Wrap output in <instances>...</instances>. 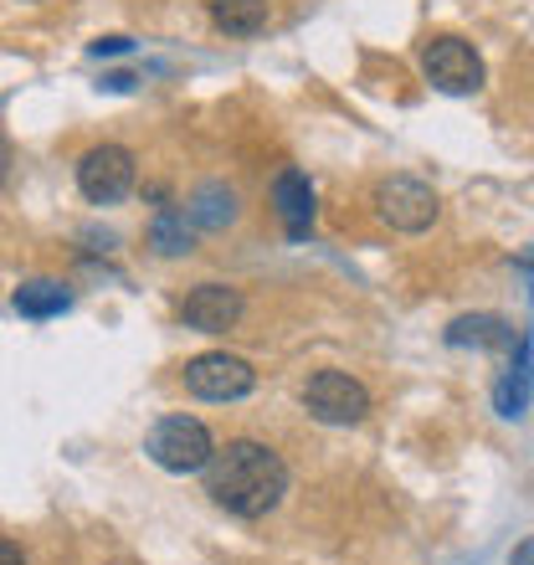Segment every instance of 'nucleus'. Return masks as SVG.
Returning a JSON list of instances; mask_svg holds the SVG:
<instances>
[{"label": "nucleus", "mask_w": 534, "mask_h": 565, "mask_svg": "<svg viewBox=\"0 0 534 565\" xmlns=\"http://www.w3.org/2000/svg\"><path fill=\"white\" fill-rule=\"evenodd\" d=\"M257 371L242 355H226V350H206V355L185 360V391L201 396V402H242L253 396Z\"/></svg>", "instance_id": "423d86ee"}, {"label": "nucleus", "mask_w": 534, "mask_h": 565, "mask_svg": "<svg viewBox=\"0 0 534 565\" xmlns=\"http://www.w3.org/2000/svg\"><path fill=\"white\" fill-rule=\"evenodd\" d=\"M11 309L21 313V319H36V324H42V319H62V313L73 309V288L57 278H31L11 294Z\"/></svg>", "instance_id": "f8f14e48"}, {"label": "nucleus", "mask_w": 534, "mask_h": 565, "mask_svg": "<svg viewBox=\"0 0 534 565\" xmlns=\"http://www.w3.org/2000/svg\"><path fill=\"white\" fill-rule=\"evenodd\" d=\"M303 406H309V417L324 422V427H355V422H365V412H371V391L344 371H313L309 386H303Z\"/></svg>", "instance_id": "20e7f679"}, {"label": "nucleus", "mask_w": 534, "mask_h": 565, "mask_svg": "<svg viewBox=\"0 0 534 565\" xmlns=\"http://www.w3.org/2000/svg\"><path fill=\"white\" fill-rule=\"evenodd\" d=\"M509 565H534V535H530V540H520V545L509 551Z\"/></svg>", "instance_id": "f3484780"}, {"label": "nucleus", "mask_w": 534, "mask_h": 565, "mask_svg": "<svg viewBox=\"0 0 534 565\" xmlns=\"http://www.w3.org/2000/svg\"><path fill=\"white\" fill-rule=\"evenodd\" d=\"M145 452H149L154 468H164V473H180V478L206 473L211 458H216V437L206 431V422L175 412V417H160L154 427H149Z\"/></svg>", "instance_id": "f03ea898"}, {"label": "nucleus", "mask_w": 534, "mask_h": 565, "mask_svg": "<svg viewBox=\"0 0 534 565\" xmlns=\"http://www.w3.org/2000/svg\"><path fill=\"white\" fill-rule=\"evenodd\" d=\"M206 493L226 514H237V520H263V514H273V509L282 504V493H288V462L267 443L232 437V443L216 447V458H211Z\"/></svg>", "instance_id": "f257e3e1"}, {"label": "nucleus", "mask_w": 534, "mask_h": 565, "mask_svg": "<svg viewBox=\"0 0 534 565\" xmlns=\"http://www.w3.org/2000/svg\"><path fill=\"white\" fill-rule=\"evenodd\" d=\"M185 211H191L195 232H226V226L237 222V191L222 185V180H206V185H195L191 191Z\"/></svg>", "instance_id": "ddd939ff"}, {"label": "nucleus", "mask_w": 534, "mask_h": 565, "mask_svg": "<svg viewBox=\"0 0 534 565\" xmlns=\"http://www.w3.org/2000/svg\"><path fill=\"white\" fill-rule=\"evenodd\" d=\"M514 268L524 273V282H530V309H534V253H524L520 263H514Z\"/></svg>", "instance_id": "a211bd4d"}, {"label": "nucleus", "mask_w": 534, "mask_h": 565, "mask_svg": "<svg viewBox=\"0 0 534 565\" xmlns=\"http://www.w3.org/2000/svg\"><path fill=\"white\" fill-rule=\"evenodd\" d=\"M530 396H534V340L524 334L520 350H514V365L493 386V406H499V417H524Z\"/></svg>", "instance_id": "9b49d317"}, {"label": "nucleus", "mask_w": 534, "mask_h": 565, "mask_svg": "<svg viewBox=\"0 0 534 565\" xmlns=\"http://www.w3.org/2000/svg\"><path fill=\"white\" fill-rule=\"evenodd\" d=\"M149 247L160 257H180L195 247V222L185 206H164L154 222H149Z\"/></svg>", "instance_id": "4468645a"}, {"label": "nucleus", "mask_w": 534, "mask_h": 565, "mask_svg": "<svg viewBox=\"0 0 534 565\" xmlns=\"http://www.w3.org/2000/svg\"><path fill=\"white\" fill-rule=\"evenodd\" d=\"M206 11L226 36H257L267 26V0H211Z\"/></svg>", "instance_id": "2eb2a0df"}, {"label": "nucleus", "mask_w": 534, "mask_h": 565, "mask_svg": "<svg viewBox=\"0 0 534 565\" xmlns=\"http://www.w3.org/2000/svg\"><path fill=\"white\" fill-rule=\"evenodd\" d=\"M129 52H134L129 36H98V42L88 46V57H98V62L104 57H129Z\"/></svg>", "instance_id": "dca6fc26"}, {"label": "nucleus", "mask_w": 534, "mask_h": 565, "mask_svg": "<svg viewBox=\"0 0 534 565\" xmlns=\"http://www.w3.org/2000/svg\"><path fill=\"white\" fill-rule=\"evenodd\" d=\"M134 175H139V164H134V154L124 145H93L77 160V191L93 206H119L134 191Z\"/></svg>", "instance_id": "39448f33"}, {"label": "nucleus", "mask_w": 534, "mask_h": 565, "mask_svg": "<svg viewBox=\"0 0 534 565\" xmlns=\"http://www.w3.org/2000/svg\"><path fill=\"white\" fill-rule=\"evenodd\" d=\"M180 319L201 334H226L242 319V294L226 282H195L191 294L180 298Z\"/></svg>", "instance_id": "6e6552de"}, {"label": "nucleus", "mask_w": 534, "mask_h": 565, "mask_svg": "<svg viewBox=\"0 0 534 565\" xmlns=\"http://www.w3.org/2000/svg\"><path fill=\"white\" fill-rule=\"evenodd\" d=\"M421 73L437 93H478L483 88V57L462 36H431L421 52Z\"/></svg>", "instance_id": "0eeeda50"}, {"label": "nucleus", "mask_w": 534, "mask_h": 565, "mask_svg": "<svg viewBox=\"0 0 534 565\" xmlns=\"http://www.w3.org/2000/svg\"><path fill=\"white\" fill-rule=\"evenodd\" d=\"M0 561H6V565H21V551H15V540H0Z\"/></svg>", "instance_id": "6ab92c4d"}, {"label": "nucleus", "mask_w": 534, "mask_h": 565, "mask_svg": "<svg viewBox=\"0 0 534 565\" xmlns=\"http://www.w3.org/2000/svg\"><path fill=\"white\" fill-rule=\"evenodd\" d=\"M273 211H278L288 242H303L313 232V185L303 170H282L273 180Z\"/></svg>", "instance_id": "1a4fd4ad"}, {"label": "nucleus", "mask_w": 534, "mask_h": 565, "mask_svg": "<svg viewBox=\"0 0 534 565\" xmlns=\"http://www.w3.org/2000/svg\"><path fill=\"white\" fill-rule=\"evenodd\" d=\"M520 340L524 334H514V324L499 319V313H462V319L447 324L452 350H520Z\"/></svg>", "instance_id": "9d476101"}, {"label": "nucleus", "mask_w": 534, "mask_h": 565, "mask_svg": "<svg viewBox=\"0 0 534 565\" xmlns=\"http://www.w3.org/2000/svg\"><path fill=\"white\" fill-rule=\"evenodd\" d=\"M437 191H431L427 180L416 175H391L375 185V216L391 226V232H406V237H421L431 222H437Z\"/></svg>", "instance_id": "7ed1b4c3"}]
</instances>
